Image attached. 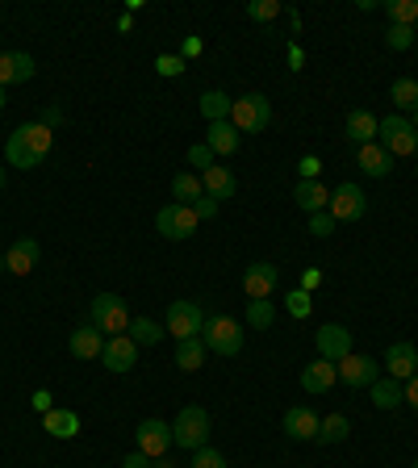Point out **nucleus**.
<instances>
[{"label":"nucleus","instance_id":"obj_1","mask_svg":"<svg viewBox=\"0 0 418 468\" xmlns=\"http://www.w3.org/2000/svg\"><path fill=\"white\" fill-rule=\"evenodd\" d=\"M50 143H55V130H47L42 121H25V126H17V130L9 134L4 159H9L13 168H38V163L47 159Z\"/></svg>","mask_w":418,"mask_h":468},{"label":"nucleus","instance_id":"obj_2","mask_svg":"<svg viewBox=\"0 0 418 468\" xmlns=\"http://www.w3.org/2000/svg\"><path fill=\"white\" fill-rule=\"evenodd\" d=\"M201 343H205V351H214V356H239V351H243L239 318H230V313H214V318H205Z\"/></svg>","mask_w":418,"mask_h":468},{"label":"nucleus","instance_id":"obj_3","mask_svg":"<svg viewBox=\"0 0 418 468\" xmlns=\"http://www.w3.org/2000/svg\"><path fill=\"white\" fill-rule=\"evenodd\" d=\"M230 126L239 134H260L272 126V101L263 93H247L230 105Z\"/></svg>","mask_w":418,"mask_h":468},{"label":"nucleus","instance_id":"obj_4","mask_svg":"<svg viewBox=\"0 0 418 468\" xmlns=\"http://www.w3.org/2000/svg\"><path fill=\"white\" fill-rule=\"evenodd\" d=\"M172 444L189 447V452H197V447L209 444V410L205 406H184L180 410L176 422H172Z\"/></svg>","mask_w":418,"mask_h":468},{"label":"nucleus","instance_id":"obj_5","mask_svg":"<svg viewBox=\"0 0 418 468\" xmlns=\"http://www.w3.org/2000/svg\"><path fill=\"white\" fill-rule=\"evenodd\" d=\"M130 305L118 297V293H101V297H93V326L101 331V335H126L130 331Z\"/></svg>","mask_w":418,"mask_h":468},{"label":"nucleus","instance_id":"obj_6","mask_svg":"<svg viewBox=\"0 0 418 468\" xmlns=\"http://www.w3.org/2000/svg\"><path fill=\"white\" fill-rule=\"evenodd\" d=\"M201 326H205V310L197 301H172L167 305V335L184 343V339H201Z\"/></svg>","mask_w":418,"mask_h":468},{"label":"nucleus","instance_id":"obj_7","mask_svg":"<svg viewBox=\"0 0 418 468\" xmlns=\"http://www.w3.org/2000/svg\"><path fill=\"white\" fill-rule=\"evenodd\" d=\"M377 143H381L389 155H414V151H418V130L410 126V118L394 113V118H381Z\"/></svg>","mask_w":418,"mask_h":468},{"label":"nucleus","instance_id":"obj_8","mask_svg":"<svg viewBox=\"0 0 418 468\" xmlns=\"http://www.w3.org/2000/svg\"><path fill=\"white\" fill-rule=\"evenodd\" d=\"M156 230L164 234V239H172V243H184V239H192L197 234V214H192L189 205H164L156 214Z\"/></svg>","mask_w":418,"mask_h":468},{"label":"nucleus","instance_id":"obj_9","mask_svg":"<svg viewBox=\"0 0 418 468\" xmlns=\"http://www.w3.org/2000/svg\"><path fill=\"white\" fill-rule=\"evenodd\" d=\"M364 209H369V197H364V189L351 181L339 184V189L331 192V205H326V214H331L334 222H356V217H364Z\"/></svg>","mask_w":418,"mask_h":468},{"label":"nucleus","instance_id":"obj_10","mask_svg":"<svg viewBox=\"0 0 418 468\" xmlns=\"http://www.w3.org/2000/svg\"><path fill=\"white\" fill-rule=\"evenodd\" d=\"M134 439H138V452L151 460H159L172 447V422L164 419H143L138 422V431H134Z\"/></svg>","mask_w":418,"mask_h":468},{"label":"nucleus","instance_id":"obj_11","mask_svg":"<svg viewBox=\"0 0 418 468\" xmlns=\"http://www.w3.org/2000/svg\"><path fill=\"white\" fill-rule=\"evenodd\" d=\"M101 364H105L109 373H130L134 364H138V343H134L130 335H113V339H105Z\"/></svg>","mask_w":418,"mask_h":468},{"label":"nucleus","instance_id":"obj_12","mask_svg":"<svg viewBox=\"0 0 418 468\" xmlns=\"http://www.w3.org/2000/svg\"><path fill=\"white\" fill-rule=\"evenodd\" d=\"M276 285H280V268L276 264H251L247 272H243V293H247L251 301H263V297H272Z\"/></svg>","mask_w":418,"mask_h":468},{"label":"nucleus","instance_id":"obj_13","mask_svg":"<svg viewBox=\"0 0 418 468\" xmlns=\"http://www.w3.org/2000/svg\"><path fill=\"white\" fill-rule=\"evenodd\" d=\"M314 343H318V356L331 364H339L343 356H351V331L339 322H326L318 335H314Z\"/></svg>","mask_w":418,"mask_h":468},{"label":"nucleus","instance_id":"obj_14","mask_svg":"<svg viewBox=\"0 0 418 468\" xmlns=\"http://www.w3.org/2000/svg\"><path fill=\"white\" fill-rule=\"evenodd\" d=\"M334 368H339V381L351 384V389H369V384L377 381V360H372V356H356V351H351V356H343Z\"/></svg>","mask_w":418,"mask_h":468},{"label":"nucleus","instance_id":"obj_15","mask_svg":"<svg viewBox=\"0 0 418 468\" xmlns=\"http://www.w3.org/2000/svg\"><path fill=\"white\" fill-rule=\"evenodd\" d=\"M38 255H42L38 239L25 234V239H17L9 252H4V272H13V277H30V272L38 268Z\"/></svg>","mask_w":418,"mask_h":468},{"label":"nucleus","instance_id":"obj_16","mask_svg":"<svg viewBox=\"0 0 418 468\" xmlns=\"http://www.w3.org/2000/svg\"><path fill=\"white\" fill-rule=\"evenodd\" d=\"M34 72L38 67L25 50H4V55H0V88L25 84V80H34Z\"/></svg>","mask_w":418,"mask_h":468},{"label":"nucleus","instance_id":"obj_17","mask_svg":"<svg viewBox=\"0 0 418 468\" xmlns=\"http://www.w3.org/2000/svg\"><path fill=\"white\" fill-rule=\"evenodd\" d=\"M377 130H381V118H377V113H369V109H351V113H347L343 134H347V138H351L356 146L377 143Z\"/></svg>","mask_w":418,"mask_h":468},{"label":"nucleus","instance_id":"obj_18","mask_svg":"<svg viewBox=\"0 0 418 468\" xmlns=\"http://www.w3.org/2000/svg\"><path fill=\"white\" fill-rule=\"evenodd\" d=\"M385 368L394 381H410L418 373V348L414 343H394V348L385 351Z\"/></svg>","mask_w":418,"mask_h":468},{"label":"nucleus","instance_id":"obj_19","mask_svg":"<svg viewBox=\"0 0 418 468\" xmlns=\"http://www.w3.org/2000/svg\"><path fill=\"white\" fill-rule=\"evenodd\" d=\"M334 381H339V368H334L331 360H323V356L301 368V389H306V393H326Z\"/></svg>","mask_w":418,"mask_h":468},{"label":"nucleus","instance_id":"obj_20","mask_svg":"<svg viewBox=\"0 0 418 468\" xmlns=\"http://www.w3.org/2000/svg\"><path fill=\"white\" fill-rule=\"evenodd\" d=\"M67 348H72L76 360H101V351H105V335H101L93 322L76 326V335L67 339Z\"/></svg>","mask_w":418,"mask_h":468},{"label":"nucleus","instance_id":"obj_21","mask_svg":"<svg viewBox=\"0 0 418 468\" xmlns=\"http://www.w3.org/2000/svg\"><path fill=\"white\" fill-rule=\"evenodd\" d=\"M318 427H323V419H318L310 406H293L285 414V435L289 439H318Z\"/></svg>","mask_w":418,"mask_h":468},{"label":"nucleus","instance_id":"obj_22","mask_svg":"<svg viewBox=\"0 0 418 468\" xmlns=\"http://www.w3.org/2000/svg\"><path fill=\"white\" fill-rule=\"evenodd\" d=\"M201 189L214 197V201H230L235 192H239V181H235V172L230 168H209V172H201Z\"/></svg>","mask_w":418,"mask_h":468},{"label":"nucleus","instance_id":"obj_23","mask_svg":"<svg viewBox=\"0 0 418 468\" xmlns=\"http://www.w3.org/2000/svg\"><path fill=\"white\" fill-rule=\"evenodd\" d=\"M360 172H364V176H377V181H385V176L394 172V155H389L381 143L360 146Z\"/></svg>","mask_w":418,"mask_h":468},{"label":"nucleus","instance_id":"obj_24","mask_svg":"<svg viewBox=\"0 0 418 468\" xmlns=\"http://www.w3.org/2000/svg\"><path fill=\"white\" fill-rule=\"evenodd\" d=\"M42 422H47V435H55V439H76L80 435V414L76 410L55 406L50 414H42Z\"/></svg>","mask_w":418,"mask_h":468},{"label":"nucleus","instance_id":"obj_25","mask_svg":"<svg viewBox=\"0 0 418 468\" xmlns=\"http://www.w3.org/2000/svg\"><path fill=\"white\" fill-rule=\"evenodd\" d=\"M205 146L214 151V155H235L239 151V130L230 126V121H209V138Z\"/></svg>","mask_w":418,"mask_h":468},{"label":"nucleus","instance_id":"obj_26","mask_svg":"<svg viewBox=\"0 0 418 468\" xmlns=\"http://www.w3.org/2000/svg\"><path fill=\"white\" fill-rule=\"evenodd\" d=\"M293 201H298L306 214H323L326 205H331V192H326L318 181H301L298 189H293Z\"/></svg>","mask_w":418,"mask_h":468},{"label":"nucleus","instance_id":"obj_27","mask_svg":"<svg viewBox=\"0 0 418 468\" xmlns=\"http://www.w3.org/2000/svg\"><path fill=\"white\" fill-rule=\"evenodd\" d=\"M369 389H372L377 410H397V406H402V381H394V376H377Z\"/></svg>","mask_w":418,"mask_h":468},{"label":"nucleus","instance_id":"obj_28","mask_svg":"<svg viewBox=\"0 0 418 468\" xmlns=\"http://www.w3.org/2000/svg\"><path fill=\"white\" fill-rule=\"evenodd\" d=\"M389 101L397 105V113H414V109H418V80H410V75L394 80V88H389Z\"/></svg>","mask_w":418,"mask_h":468},{"label":"nucleus","instance_id":"obj_29","mask_svg":"<svg viewBox=\"0 0 418 468\" xmlns=\"http://www.w3.org/2000/svg\"><path fill=\"white\" fill-rule=\"evenodd\" d=\"M201 364H205V343L201 339H184V343H176V368L197 373Z\"/></svg>","mask_w":418,"mask_h":468},{"label":"nucleus","instance_id":"obj_30","mask_svg":"<svg viewBox=\"0 0 418 468\" xmlns=\"http://www.w3.org/2000/svg\"><path fill=\"white\" fill-rule=\"evenodd\" d=\"M172 197H176V205H192L197 197H205L201 176H192V172H180L176 181H172Z\"/></svg>","mask_w":418,"mask_h":468},{"label":"nucleus","instance_id":"obj_31","mask_svg":"<svg viewBox=\"0 0 418 468\" xmlns=\"http://www.w3.org/2000/svg\"><path fill=\"white\" fill-rule=\"evenodd\" d=\"M126 335H130L134 343H138V348H156V343L167 335V331H164V326H159V322H151V318H134Z\"/></svg>","mask_w":418,"mask_h":468},{"label":"nucleus","instance_id":"obj_32","mask_svg":"<svg viewBox=\"0 0 418 468\" xmlns=\"http://www.w3.org/2000/svg\"><path fill=\"white\" fill-rule=\"evenodd\" d=\"M230 105H235V101H230L227 93H205L201 96V118L205 121H230Z\"/></svg>","mask_w":418,"mask_h":468},{"label":"nucleus","instance_id":"obj_33","mask_svg":"<svg viewBox=\"0 0 418 468\" xmlns=\"http://www.w3.org/2000/svg\"><path fill=\"white\" fill-rule=\"evenodd\" d=\"M276 322V301H247V326L251 331H268Z\"/></svg>","mask_w":418,"mask_h":468},{"label":"nucleus","instance_id":"obj_34","mask_svg":"<svg viewBox=\"0 0 418 468\" xmlns=\"http://www.w3.org/2000/svg\"><path fill=\"white\" fill-rule=\"evenodd\" d=\"M347 431H351V427H347L343 414H326L323 427H318V444H343Z\"/></svg>","mask_w":418,"mask_h":468},{"label":"nucleus","instance_id":"obj_35","mask_svg":"<svg viewBox=\"0 0 418 468\" xmlns=\"http://www.w3.org/2000/svg\"><path fill=\"white\" fill-rule=\"evenodd\" d=\"M389 17H394V25H414L418 22V0H389Z\"/></svg>","mask_w":418,"mask_h":468},{"label":"nucleus","instance_id":"obj_36","mask_svg":"<svg viewBox=\"0 0 418 468\" xmlns=\"http://www.w3.org/2000/svg\"><path fill=\"white\" fill-rule=\"evenodd\" d=\"M247 17L251 22H276V17H280V0H251Z\"/></svg>","mask_w":418,"mask_h":468},{"label":"nucleus","instance_id":"obj_37","mask_svg":"<svg viewBox=\"0 0 418 468\" xmlns=\"http://www.w3.org/2000/svg\"><path fill=\"white\" fill-rule=\"evenodd\" d=\"M385 42H389L394 50H410V47H414V25H389Z\"/></svg>","mask_w":418,"mask_h":468},{"label":"nucleus","instance_id":"obj_38","mask_svg":"<svg viewBox=\"0 0 418 468\" xmlns=\"http://www.w3.org/2000/svg\"><path fill=\"white\" fill-rule=\"evenodd\" d=\"M192 468H227V456L205 444V447H197V452H192Z\"/></svg>","mask_w":418,"mask_h":468},{"label":"nucleus","instance_id":"obj_39","mask_svg":"<svg viewBox=\"0 0 418 468\" xmlns=\"http://www.w3.org/2000/svg\"><path fill=\"white\" fill-rule=\"evenodd\" d=\"M285 305H289V313H293V318H306L314 301H310V293H306V288H293V293L285 297Z\"/></svg>","mask_w":418,"mask_h":468},{"label":"nucleus","instance_id":"obj_40","mask_svg":"<svg viewBox=\"0 0 418 468\" xmlns=\"http://www.w3.org/2000/svg\"><path fill=\"white\" fill-rule=\"evenodd\" d=\"M334 226H339V222H334L326 209H323V214H310V234H314V239H331Z\"/></svg>","mask_w":418,"mask_h":468},{"label":"nucleus","instance_id":"obj_41","mask_svg":"<svg viewBox=\"0 0 418 468\" xmlns=\"http://www.w3.org/2000/svg\"><path fill=\"white\" fill-rule=\"evenodd\" d=\"M189 163H192V168H197V172H209V168H214V151H209V146H205V143L189 146Z\"/></svg>","mask_w":418,"mask_h":468},{"label":"nucleus","instance_id":"obj_42","mask_svg":"<svg viewBox=\"0 0 418 468\" xmlns=\"http://www.w3.org/2000/svg\"><path fill=\"white\" fill-rule=\"evenodd\" d=\"M189 209L197 214V222H209V217H218V201L209 197V192H205V197H197V201H192Z\"/></svg>","mask_w":418,"mask_h":468},{"label":"nucleus","instance_id":"obj_43","mask_svg":"<svg viewBox=\"0 0 418 468\" xmlns=\"http://www.w3.org/2000/svg\"><path fill=\"white\" fill-rule=\"evenodd\" d=\"M156 72H159V75H180V72H184V59H180V55H159V59H156Z\"/></svg>","mask_w":418,"mask_h":468},{"label":"nucleus","instance_id":"obj_44","mask_svg":"<svg viewBox=\"0 0 418 468\" xmlns=\"http://www.w3.org/2000/svg\"><path fill=\"white\" fill-rule=\"evenodd\" d=\"M298 168H301V181H318V172H323V163H318L314 155H306V159L298 163Z\"/></svg>","mask_w":418,"mask_h":468},{"label":"nucleus","instance_id":"obj_45","mask_svg":"<svg viewBox=\"0 0 418 468\" xmlns=\"http://www.w3.org/2000/svg\"><path fill=\"white\" fill-rule=\"evenodd\" d=\"M42 126H47V130L63 126V109H59V105H47V109H42Z\"/></svg>","mask_w":418,"mask_h":468},{"label":"nucleus","instance_id":"obj_46","mask_svg":"<svg viewBox=\"0 0 418 468\" xmlns=\"http://www.w3.org/2000/svg\"><path fill=\"white\" fill-rule=\"evenodd\" d=\"M402 402H410V406L418 410V373L410 376V381H402Z\"/></svg>","mask_w":418,"mask_h":468},{"label":"nucleus","instance_id":"obj_47","mask_svg":"<svg viewBox=\"0 0 418 468\" xmlns=\"http://www.w3.org/2000/svg\"><path fill=\"white\" fill-rule=\"evenodd\" d=\"M30 402H34V410H38V414H50V410H55V402H50V393H47V389H38V393L30 397Z\"/></svg>","mask_w":418,"mask_h":468},{"label":"nucleus","instance_id":"obj_48","mask_svg":"<svg viewBox=\"0 0 418 468\" xmlns=\"http://www.w3.org/2000/svg\"><path fill=\"white\" fill-rule=\"evenodd\" d=\"M121 468H151V456H143V452H130V456L121 460Z\"/></svg>","mask_w":418,"mask_h":468},{"label":"nucleus","instance_id":"obj_49","mask_svg":"<svg viewBox=\"0 0 418 468\" xmlns=\"http://www.w3.org/2000/svg\"><path fill=\"white\" fill-rule=\"evenodd\" d=\"M323 285V277H318V272H314V268H306V277H301V288H306V293H310V288H318Z\"/></svg>","mask_w":418,"mask_h":468},{"label":"nucleus","instance_id":"obj_50","mask_svg":"<svg viewBox=\"0 0 418 468\" xmlns=\"http://www.w3.org/2000/svg\"><path fill=\"white\" fill-rule=\"evenodd\" d=\"M4 101H9V88H0V109H4Z\"/></svg>","mask_w":418,"mask_h":468},{"label":"nucleus","instance_id":"obj_51","mask_svg":"<svg viewBox=\"0 0 418 468\" xmlns=\"http://www.w3.org/2000/svg\"><path fill=\"white\" fill-rule=\"evenodd\" d=\"M410 126H414V130H418V109H414V113H410Z\"/></svg>","mask_w":418,"mask_h":468},{"label":"nucleus","instance_id":"obj_52","mask_svg":"<svg viewBox=\"0 0 418 468\" xmlns=\"http://www.w3.org/2000/svg\"><path fill=\"white\" fill-rule=\"evenodd\" d=\"M0 272H4V252H0Z\"/></svg>","mask_w":418,"mask_h":468},{"label":"nucleus","instance_id":"obj_53","mask_svg":"<svg viewBox=\"0 0 418 468\" xmlns=\"http://www.w3.org/2000/svg\"><path fill=\"white\" fill-rule=\"evenodd\" d=\"M0 189H4V168H0Z\"/></svg>","mask_w":418,"mask_h":468},{"label":"nucleus","instance_id":"obj_54","mask_svg":"<svg viewBox=\"0 0 418 468\" xmlns=\"http://www.w3.org/2000/svg\"><path fill=\"white\" fill-rule=\"evenodd\" d=\"M414 468H418V460H414Z\"/></svg>","mask_w":418,"mask_h":468}]
</instances>
